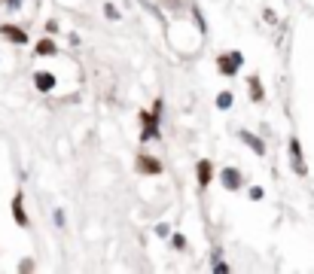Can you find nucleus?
<instances>
[{
  "instance_id": "f257e3e1",
  "label": "nucleus",
  "mask_w": 314,
  "mask_h": 274,
  "mask_svg": "<svg viewBox=\"0 0 314 274\" xmlns=\"http://www.w3.org/2000/svg\"><path fill=\"white\" fill-rule=\"evenodd\" d=\"M241 52H229V55H220V73H226V76H235V73H238V67H241Z\"/></svg>"
},
{
  "instance_id": "f03ea898",
  "label": "nucleus",
  "mask_w": 314,
  "mask_h": 274,
  "mask_svg": "<svg viewBox=\"0 0 314 274\" xmlns=\"http://www.w3.org/2000/svg\"><path fill=\"white\" fill-rule=\"evenodd\" d=\"M155 116H159V110H155L152 116L143 113V131H140V140H143V143L152 140V137H159V125H155Z\"/></svg>"
},
{
  "instance_id": "7ed1b4c3",
  "label": "nucleus",
  "mask_w": 314,
  "mask_h": 274,
  "mask_svg": "<svg viewBox=\"0 0 314 274\" xmlns=\"http://www.w3.org/2000/svg\"><path fill=\"white\" fill-rule=\"evenodd\" d=\"M0 34H4L10 43H16V46H25L28 43V34L22 28H16V25H4V28H0Z\"/></svg>"
},
{
  "instance_id": "20e7f679",
  "label": "nucleus",
  "mask_w": 314,
  "mask_h": 274,
  "mask_svg": "<svg viewBox=\"0 0 314 274\" xmlns=\"http://www.w3.org/2000/svg\"><path fill=\"white\" fill-rule=\"evenodd\" d=\"M220 180H223V186H226V189H232V192H235V189L241 186V171H235V168H223V171H220Z\"/></svg>"
},
{
  "instance_id": "39448f33",
  "label": "nucleus",
  "mask_w": 314,
  "mask_h": 274,
  "mask_svg": "<svg viewBox=\"0 0 314 274\" xmlns=\"http://www.w3.org/2000/svg\"><path fill=\"white\" fill-rule=\"evenodd\" d=\"M290 155H293V171H296V174H305V162H302V146H299V140H296V137L290 140Z\"/></svg>"
},
{
  "instance_id": "423d86ee",
  "label": "nucleus",
  "mask_w": 314,
  "mask_h": 274,
  "mask_svg": "<svg viewBox=\"0 0 314 274\" xmlns=\"http://www.w3.org/2000/svg\"><path fill=\"white\" fill-rule=\"evenodd\" d=\"M34 83H37V89H40V92H52L55 89V76L46 73V70H40V73L34 76Z\"/></svg>"
},
{
  "instance_id": "0eeeda50",
  "label": "nucleus",
  "mask_w": 314,
  "mask_h": 274,
  "mask_svg": "<svg viewBox=\"0 0 314 274\" xmlns=\"http://www.w3.org/2000/svg\"><path fill=\"white\" fill-rule=\"evenodd\" d=\"M241 140H244V143H247V146H250L256 155H262V152H265V143H262L256 134H250V131H241Z\"/></svg>"
},
{
  "instance_id": "6e6552de",
  "label": "nucleus",
  "mask_w": 314,
  "mask_h": 274,
  "mask_svg": "<svg viewBox=\"0 0 314 274\" xmlns=\"http://www.w3.org/2000/svg\"><path fill=\"white\" fill-rule=\"evenodd\" d=\"M137 168L143 171V174H159L162 171V165L155 162V159H149V155H140V162H137Z\"/></svg>"
},
{
  "instance_id": "1a4fd4ad",
  "label": "nucleus",
  "mask_w": 314,
  "mask_h": 274,
  "mask_svg": "<svg viewBox=\"0 0 314 274\" xmlns=\"http://www.w3.org/2000/svg\"><path fill=\"white\" fill-rule=\"evenodd\" d=\"M13 213H16V222H19V225H28V216H25V201H22V195H16V201H13Z\"/></svg>"
},
{
  "instance_id": "9d476101",
  "label": "nucleus",
  "mask_w": 314,
  "mask_h": 274,
  "mask_svg": "<svg viewBox=\"0 0 314 274\" xmlns=\"http://www.w3.org/2000/svg\"><path fill=\"white\" fill-rule=\"evenodd\" d=\"M211 174H214L211 162H199V183H202V186H208V183H211Z\"/></svg>"
},
{
  "instance_id": "9b49d317",
  "label": "nucleus",
  "mask_w": 314,
  "mask_h": 274,
  "mask_svg": "<svg viewBox=\"0 0 314 274\" xmlns=\"http://www.w3.org/2000/svg\"><path fill=\"white\" fill-rule=\"evenodd\" d=\"M37 55H55V43L52 40H40L37 43Z\"/></svg>"
},
{
  "instance_id": "f8f14e48",
  "label": "nucleus",
  "mask_w": 314,
  "mask_h": 274,
  "mask_svg": "<svg viewBox=\"0 0 314 274\" xmlns=\"http://www.w3.org/2000/svg\"><path fill=\"white\" fill-rule=\"evenodd\" d=\"M217 107H220V110H229V107H232V95H229V92H220V95H217Z\"/></svg>"
},
{
  "instance_id": "ddd939ff",
  "label": "nucleus",
  "mask_w": 314,
  "mask_h": 274,
  "mask_svg": "<svg viewBox=\"0 0 314 274\" xmlns=\"http://www.w3.org/2000/svg\"><path fill=\"white\" fill-rule=\"evenodd\" d=\"M104 16H107L110 22H116V19H119V10H116L113 4H104Z\"/></svg>"
},
{
  "instance_id": "4468645a",
  "label": "nucleus",
  "mask_w": 314,
  "mask_h": 274,
  "mask_svg": "<svg viewBox=\"0 0 314 274\" xmlns=\"http://www.w3.org/2000/svg\"><path fill=\"white\" fill-rule=\"evenodd\" d=\"M250 95H253V101H259V98H262V89H259V80H256V76L250 80Z\"/></svg>"
},
{
  "instance_id": "2eb2a0df",
  "label": "nucleus",
  "mask_w": 314,
  "mask_h": 274,
  "mask_svg": "<svg viewBox=\"0 0 314 274\" xmlns=\"http://www.w3.org/2000/svg\"><path fill=\"white\" fill-rule=\"evenodd\" d=\"M155 234H159V238H168V234H171L168 222H159V225H155Z\"/></svg>"
},
{
  "instance_id": "dca6fc26",
  "label": "nucleus",
  "mask_w": 314,
  "mask_h": 274,
  "mask_svg": "<svg viewBox=\"0 0 314 274\" xmlns=\"http://www.w3.org/2000/svg\"><path fill=\"white\" fill-rule=\"evenodd\" d=\"M214 271H217V274H229V265H226V262H220V259H217V262H214Z\"/></svg>"
},
{
  "instance_id": "f3484780",
  "label": "nucleus",
  "mask_w": 314,
  "mask_h": 274,
  "mask_svg": "<svg viewBox=\"0 0 314 274\" xmlns=\"http://www.w3.org/2000/svg\"><path fill=\"white\" fill-rule=\"evenodd\" d=\"M171 244H174V247H186V238H183V234H174Z\"/></svg>"
},
{
  "instance_id": "a211bd4d",
  "label": "nucleus",
  "mask_w": 314,
  "mask_h": 274,
  "mask_svg": "<svg viewBox=\"0 0 314 274\" xmlns=\"http://www.w3.org/2000/svg\"><path fill=\"white\" fill-rule=\"evenodd\" d=\"M262 19H265V22H268V25H271V22H278V16H274V13H271V10H262Z\"/></svg>"
},
{
  "instance_id": "6ab92c4d",
  "label": "nucleus",
  "mask_w": 314,
  "mask_h": 274,
  "mask_svg": "<svg viewBox=\"0 0 314 274\" xmlns=\"http://www.w3.org/2000/svg\"><path fill=\"white\" fill-rule=\"evenodd\" d=\"M250 198H253V201H259V198H262V189H259V186H253V189H250Z\"/></svg>"
}]
</instances>
